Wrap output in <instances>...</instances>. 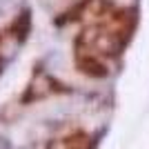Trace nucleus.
<instances>
[{"label": "nucleus", "mask_w": 149, "mask_h": 149, "mask_svg": "<svg viewBox=\"0 0 149 149\" xmlns=\"http://www.w3.org/2000/svg\"><path fill=\"white\" fill-rule=\"evenodd\" d=\"M49 149H91V140L85 134H71L67 138L54 140L49 145Z\"/></svg>", "instance_id": "f257e3e1"}]
</instances>
